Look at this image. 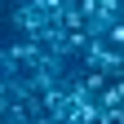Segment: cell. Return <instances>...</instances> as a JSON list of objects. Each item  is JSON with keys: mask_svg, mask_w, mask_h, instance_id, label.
I'll use <instances>...</instances> for the list:
<instances>
[{"mask_svg": "<svg viewBox=\"0 0 124 124\" xmlns=\"http://www.w3.org/2000/svg\"><path fill=\"white\" fill-rule=\"evenodd\" d=\"M106 40H111V44H120V49H124V18H115L111 27H106Z\"/></svg>", "mask_w": 124, "mask_h": 124, "instance_id": "1", "label": "cell"}]
</instances>
